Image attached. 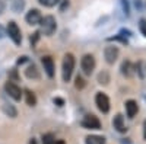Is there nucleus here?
<instances>
[{
	"label": "nucleus",
	"mask_w": 146,
	"mask_h": 144,
	"mask_svg": "<svg viewBox=\"0 0 146 144\" xmlns=\"http://www.w3.org/2000/svg\"><path fill=\"white\" fill-rule=\"evenodd\" d=\"M56 28H57V22L53 16H44L40 22V32L47 35V37L53 35Z\"/></svg>",
	"instance_id": "obj_1"
},
{
	"label": "nucleus",
	"mask_w": 146,
	"mask_h": 144,
	"mask_svg": "<svg viewBox=\"0 0 146 144\" xmlns=\"http://www.w3.org/2000/svg\"><path fill=\"white\" fill-rule=\"evenodd\" d=\"M73 70H75V57H73V54L69 53L63 58V80L64 82L70 80Z\"/></svg>",
	"instance_id": "obj_2"
},
{
	"label": "nucleus",
	"mask_w": 146,
	"mask_h": 144,
	"mask_svg": "<svg viewBox=\"0 0 146 144\" xmlns=\"http://www.w3.org/2000/svg\"><path fill=\"white\" fill-rule=\"evenodd\" d=\"M7 35H9V38L13 41L16 45H21V42H22V34H21V29H19L16 22L10 20L7 23Z\"/></svg>",
	"instance_id": "obj_3"
},
{
	"label": "nucleus",
	"mask_w": 146,
	"mask_h": 144,
	"mask_svg": "<svg viewBox=\"0 0 146 144\" xmlns=\"http://www.w3.org/2000/svg\"><path fill=\"white\" fill-rule=\"evenodd\" d=\"M80 67L85 74H91L95 68V58L92 54H85L80 60Z\"/></svg>",
	"instance_id": "obj_4"
},
{
	"label": "nucleus",
	"mask_w": 146,
	"mask_h": 144,
	"mask_svg": "<svg viewBox=\"0 0 146 144\" xmlns=\"http://www.w3.org/2000/svg\"><path fill=\"white\" fill-rule=\"evenodd\" d=\"M95 103L96 106H98V109L102 112V114H107L110 111V99H108V96L102 92H98L95 96Z\"/></svg>",
	"instance_id": "obj_5"
},
{
	"label": "nucleus",
	"mask_w": 146,
	"mask_h": 144,
	"mask_svg": "<svg viewBox=\"0 0 146 144\" xmlns=\"http://www.w3.org/2000/svg\"><path fill=\"white\" fill-rule=\"evenodd\" d=\"M5 89H6L7 95L10 96L12 99H15V101H21V99H22L23 92L21 90V87H19L18 85H15L13 82H7L6 85H5Z\"/></svg>",
	"instance_id": "obj_6"
},
{
	"label": "nucleus",
	"mask_w": 146,
	"mask_h": 144,
	"mask_svg": "<svg viewBox=\"0 0 146 144\" xmlns=\"http://www.w3.org/2000/svg\"><path fill=\"white\" fill-rule=\"evenodd\" d=\"M82 127L83 128H88V130H100L101 128V122H100V119L98 116H95V115H86L83 118V121H82Z\"/></svg>",
	"instance_id": "obj_7"
},
{
	"label": "nucleus",
	"mask_w": 146,
	"mask_h": 144,
	"mask_svg": "<svg viewBox=\"0 0 146 144\" xmlns=\"http://www.w3.org/2000/svg\"><path fill=\"white\" fill-rule=\"evenodd\" d=\"M104 57H105V61L108 64H114L117 61V57H118V48L115 45H110L104 50Z\"/></svg>",
	"instance_id": "obj_8"
},
{
	"label": "nucleus",
	"mask_w": 146,
	"mask_h": 144,
	"mask_svg": "<svg viewBox=\"0 0 146 144\" xmlns=\"http://www.w3.org/2000/svg\"><path fill=\"white\" fill-rule=\"evenodd\" d=\"M41 19H42V16H41L38 9H31L27 13V16H25V20L29 23V25H32V26L34 25H40Z\"/></svg>",
	"instance_id": "obj_9"
},
{
	"label": "nucleus",
	"mask_w": 146,
	"mask_h": 144,
	"mask_svg": "<svg viewBox=\"0 0 146 144\" xmlns=\"http://www.w3.org/2000/svg\"><path fill=\"white\" fill-rule=\"evenodd\" d=\"M41 63H42V67L45 70L47 76L48 77H54V61H53V58L50 55H45V57H42Z\"/></svg>",
	"instance_id": "obj_10"
},
{
	"label": "nucleus",
	"mask_w": 146,
	"mask_h": 144,
	"mask_svg": "<svg viewBox=\"0 0 146 144\" xmlns=\"http://www.w3.org/2000/svg\"><path fill=\"white\" fill-rule=\"evenodd\" d=\"M126 112L129 118H135V115L139 112V105L136 101H127L126 102Z\"/></svg>",
	"instance_id": "obj_11"
},
{
	"label": "nucleus",
	"mask_w": 146,
	"mask_h": 144,
	"mask_svg": "<svg viewBox=\"0 0 146 144\" xmlns=\"http://www.w3.org/2000/svg\"><path fill=\"white\" fill-rule=\"evenodd\" d=\"M113 125H114V128L118 131V133H126V124H124V118H123V115H120V114H117L115 116H114V119H113Z\"/></svg>",
	"instance_id": "obj_12"
},
{
	"label": "nucleus",
	"mask_w": 146,
	"mask_h": 144,
	"mask_svg": "<svg viewBox=\"0 0 146 144\" xmlns=\"http://www.w3.org/2000/svg\"><path fill=\"white\" fill-rule=\"evenodd\" d=\"M25 76H27L28 79H40V71H38V68H36L35 64H29V66L27 67Z\"/></svg>",
	"instance_id": "obj_13"
},
{
	"label": "nucleus",
	"mask_w": 146,
	"mask_h": 144,
	"mask_svg": "<svg viewBox=\"0 0 146 144\" xmlns=\"http://www.w3.org/2000/svg\"><path fill=\"white\" fill-rule=\"evenodd\" d=\"M86 144H105V138L101 135H88L85 138Z\"/></svg>",
	"instance_id": "obj_14"
},
{
	"label": "nucleus",
	"mask_w": 146,
	"mask_h": 144,
	"mask_svg": "<svg viewBox=\"0 0 146 144\" xmlns=\"http://www.w3.org/2000/svg\"><path fill=\"white\" fill-rule=\"evenodd\" d=\"M23 93H25V98H27V103H28L29 106H35V105H36V98H35L34 92H31V90L27 89Z\"/></svg>",
	"instance_id": "obj_15"
},
{
	"label": "nucleus",
	"mask_w": 146,
	"mask_h": 144,
	"mask_svg": "<svg viewBox=\"0 0 146 144\" xmlns=\"http://www.w3.org/2000/svg\"><path fill=\"white\" fill-rule=\"evenodd\" d=\"M136 71L139 73V76H140L142 79H145V77H146V63H145V61H139V63L136 64Z\"/></svg>",
	"instance_id": "obj_16"
},
{
	"label": "nucleus",
	"mask_w": 146,
	"mask_h": 144,
	"mask_svg": "<svg viewBox=\"0 0 146 144\" xmlns=\"http://www.w3.org/2000/svg\"><path fill=\"white\" fill-rule=\"evenodd\" d=\"M121 73H123L124 76H127V77L131 76V64H130V61H124L123 64H121Z\"/></svg>",
	"instance_id": "obj_17"
},
{
	"label": "nucleus",
	"mask_w": 146,
	"mask_h": 144,
	"mask_svg": "<svg viewBox=\"0 0 146 144\" xmlns=\"http://www.w3.org/2000/svg\"><path fill=\"white\" fill-rule=\"evenodd\" d=\"M3 111H5V114H7V115H9V116H12V118L16 116V109H15V108L12 106V105L5 103V105H3Z\"/></svg>",
	"instance_id": "obj_18"
},
{
	"label": "nucleus",
	"mask_w": 146,
	"mask_h": 144,
	"mask_svg": "<svg viewBox=\"0 0 146 144\" xmlns=\"http://www.w3.org/2000/svg\"><path fill=\"white\" fill-rule=\"evenodd\" d=\"M98 82L101 83V85H108L110 76H108L107 71H102V73H100V76H98Z\"/></svg>",
	"instance_id": "obj_19"
},
{
	"label": "nucleus",
	"mask_w": 146,
	"mask_h": 144,
	"mask_svg": "<svg viewBox=\"0 0 146 144\" xmlns=\"http://www.w3.org/2000/svg\"><path fill=\"white\" fill-rule=\"evenodd\" d=\"M56 143V140H54V135L53 134H44L42 135V144H54Z\"/></svg>",
	"instance_id": "obj_20"
},
{
	"label": "nucleus",
	"mask_w": 146,
	"mask_h": 144,
	"mask_svg": "<svg viewBox=\"0 0 146 144\" xmlns=\"http://www.w3.org/2000/svg\"><path fill=\"white\" fill-rule=\"evenodd\" d=\"M58 2H60V0H40V3H41L42 6H45V7H53V6H56Z\"/></svg>",
	"instance_id": "obj_21"
},
{
	"label": "nucleus",
	"mask_w": 146,
	"mask_h": 144,
	"mask_svg": "<svg viewBox=\"0 0 146 144\" xmlns=\"http://www.w3.org/2000/svg\"><path fill=\"white\" fill-rule=\"evenodd\" d=\"M75 86H76V89H83V87H85V82H83L82 76H78V77H76Z\"/></svg>",
	"instance_id": "obj_22"
},
{
	"label": "nucleus",
	"mask_w": 146,
	"mask_h": 144,
	"mask_svg": "<svg viewBox=\"0 0 146 144\" xmlns=\"http://www.w3.org/2000/svg\"><path fill=\"white\" fill-rule=\"evenodd\" d=\"M23 5H25V3H23V0H15V2H13V10L19 12L23 7Z\"/></svg>",
	"instance_id": "obj_23"
},
{
	"label": "nucleus",
	"mask_w": 146,
	"mask_h": 144,
	"mask_svg": "<svg viewBox=\"0 0 146 144\" xmlns=\"http://www.w3.org/2000/svg\"><path fill=\"white\" fill-rule=\"evenodd\" d=\"M140 32H142V35L143 37H146V19H142L140 20Z\"/></svg>",
	"instance_id": "obj_24"
},
{
	"label": "nucleus",
	"mask_w": 146,
	"mask_h": 144,
	"mask_svg": "<svg viewBox=\"0 0 146 144\" xmlns=\"http://www.w3.org/2000/svg\"><path fill=\"white\" fill-rule=\"evenodd\" d=\"M38 38H40V32H35V34H32V35H31V44L34 45L36 41H38Z\"/></svg>",
	"instance_id": "obj_25"
},
{
	"label": "nucleus",
	"mask_w": 146,
	"mask_h": 144,
	"mask_svg": "<svg viewBox=\"0 0 146 144\" xmlns=\"http://www.w3.org/2000/svg\"><path fill=\"white\" fill-rule=\"evenodd\" d=\"M3 12H5V2H3V0H0V15H2Z\"/></svg>",
	"instance_id": "obj_26"
},
{
	"label": "nucleus",
	"mask_w": 146,
	"mask_h": 144,
	"mask_svg": "<svg viewBox=\"0 0 146 144\" xmlns=\"http://www.w3.org/2000/svg\"><path fill=\"white\" fill-rule=\"evenodd\" d=\"M123 7H124V10H126V15H129V5H127L126 0H123Z\"/></svg>",
	"instance_id": "obj_27"
},
{
	"label": "nucleus",
	"mask_w": 146,
	"mask_h": 144,
	"mask_svg": "<svg viewBox=\"0 0 146 144\" xmlns=\"http://www.w3.org/2000/svg\"><path fill=\"white\" fill-rule=\"evenodd\" d=\"M5 37V29H3V26L2 25H0V39H2Z\"/></svg>",
	"instance_id": "obj_28"
},
{
	"label": "nucleus",
	"mask_w": 146,
	"mask_h": 144,
	"mask_svg": "<svg viewBox=\"0 0 146 144\" xmlns=\"http://www.w3.org/2000/svg\"><path fill=\"white\" fill-rule=\"evenodd\" d=\"M27 60H28V57H21L18 63H19V64H22V63H25V61H27Z\"/></svg>",
	"instance_id": "obj_29"
},
{
	"label": "nucleus",
	"mask_w": 146,
	"mask_h": 144,
	"mask_svg": "<svg viewBox=\"0 0 146 144\" xmlns=\"http://www.w3.org/2000/svg\"><path fill=\"white\" fill-rule=\"evenodd\" d=\"M54 103H58V106H62L63 105V101L62 99H54Z\"/></svg>",
	"instance_id": "obj_30"
},
{
	"label": "nucleus",
	"mask_w": 146,
	"mask_h": 144,
	"mask_svg": "<svg viewBox=\"0 0 146 144\" xmlns=\"http://www.w3.org/2000/svg\"><path fill=\"white\" fill-rule=\"evenodd\" d=\"M143 138L146 140V122L143 124Z\"/></svg>",
	"instance_id": "obj_31"
},
{
	"label": "nucleus",
	"mask_w": 146,
	"mask_h": 144,
	"mask_svg": "<svg viewBox=\"0 0 146 144\" xmlns=\"http://www.w3.org/2000/svg\"><path fill=\"white\" fill-rule=\"evenodd\" d=\"M54 144H66V143H64V140H58V141H56Z\"/></svg>",
	"instance_id": "obj_32"
},
{
	"label": "nucleus",
	"mask_w": 146,
	"mask_h": 144,
	"mask_svg": "<svg viewBox=\"0 0 146 144\" xmlns=\"http://www.w3.org/2000/svg\"><path fill=\"white\" fill-rule=\"evenodd\" d=\"M29 144H36V140H35V138H32V140H29Z\"/></svg>",
	"instance_id": "obj_33"
}]
</instances>
